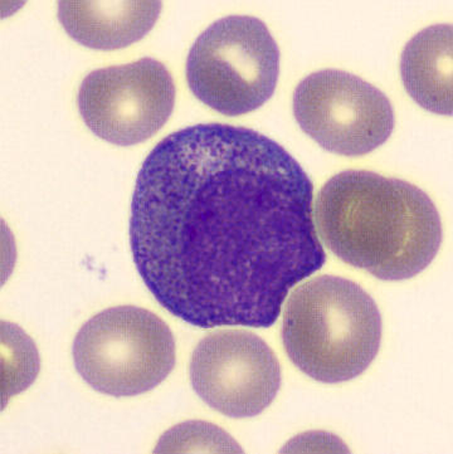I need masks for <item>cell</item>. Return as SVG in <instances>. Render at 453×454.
Instances as JSON below:
<instances>
[{
	"instance_id": "cell-4",
	"label": "cell",
	"mask_w": 453,
	"mask_h": 454,
	"mask_svg": "<svg viewBox=\"0 0 453 454\" xmlns=\"http://www.w3.org/2000/svg\"><path fill=\"white\" fill-rule=\"evenodd\" d=\"M74 368L96 392L124 398L157 387L176 365V341L157 315L135 306L104 309L74 341Z\"/></svg>"
},
{
	"instance_id": "cell-10",
	"label": "cell",
	"mask_w": 453,
	"mask_h": 454,
	"mask_svg": "<svg viewBox=\"0 0 453 454\" xmlns=\"http://www.w3.org/2000/svg\"><path fill=\"white\" fill-rule=\"evenodd\" d=\"M452 26L427 27L404 47L401 74L410 98L419 106L451 116L452 104Z\"/></svg>"
},
{
	"instance_id": "cell-11",
	"label": "cell",
	"mask_w": 453,
	"mask_h": 454,
	"mask_svg": "<svg viewBox=\"0 0 453 454\" xmlns=\"http://www.w3.org/2000/svg\"><path fill=\"white\" fill-rule=\"evenodd\" d=\"M157 452H242L218 427L203 422L180 424L161 438Z\"/></svg>"
},
{
	"instance_id": "cell-8",
	"label": "cell",
	"mask_w": 453,
	"mask_h": 454,
	"mask_svg": "<svg viewBox=\"0 0 453 454\" xmlns=\"http://www.w3.org/2000/svg\"><path fill=\"white\" fill-rule=\"evenodd\" d=\"M194 392L223 416L256 417L275 401L281 368L272 348L256 333L221 330L197 345L191 360Z\"/></svg>"
},
{
	"instance_id": "cell-1",
	"label": "cell",
	"mask_w": 453,
	"mask_h": 454,
	"mask_svg": "<svg viewBox=\"0 0 453 454\" xmlns=\"http://www.w3.org/2000/svg\"><path fill=\"white\" fill-rule=\"evenodd\" d=\"M314 186L260 132L199 123L165 137L137 174L131 254L155 300L191 326L266 329L326 262Z\"/></svg>"
},
{
	"instance_id": "cell-5",
	"label": "cell",
	"mask_w": 453,
	"mask_h": 454,
	"mask_svg": "<svg viewBox=\"0 0 453 454\" xmlns=\"http://www.w3.org/2000/svg\"><path fill=\"white\" fill-rule=\"evenodd\" d=\"M280 50L262 20L230 16L211 24L187 59L189 89L226 116L252 113L274 95Z\"/></svg>"
},
{
	"instance_id": "cell-7",
	"label": "cell",
	"mask_w": 453,
	"mask_h": 454,
	"mask_svg": "<svg viewBox=\"0 0 453 454\" xmlns=\"http://www.w3.org/2000/svg\"><path fill=\"white\" fill-rule=\"evenodd\" d=\"M77 104L92 134L113 145L133 146L154 137L172 116L176 85L163 63L144 57L87 74Z\"/></svg>"
},
{
	"instance_id": "cell-3",
	"label": "cell",
	"mask_w": 453,
	"mask_h": 454,
	"mask_svg": "<svg viewBox=\"0 0 453 454\" xmlns=\"http://www.w3.org/2000/svg\"><path fill=\"white\" fill-rule=\"evenodd\" d=\"M282 341L291 362L308 377L344 383L374 362L382 341V316L355 282L320 276L291 293Z\"/></svg>"
},
{
	"instance_id": "cell-9",
	"label": "cell",
	"mask_w": 453,
	"mask_h": 454,
	"mask_svg": "<svg viewBox=\"0 0 453 454\" xmlns=\"http://www.w3.org/2000/svg\"><path fill=\"white\" fill-rule=\"evenodd\" d=\"M160 2L76 0L59 3V20L74 41L91 50H121L145 37L160 16Z\"/></svg>"
},
{
	"instance_id": "cell-2",
	"label": "cell",
	"mask_w": 453,
	"mask_h": 454,
	"mask_svg": "<svg viewBox=\"0 0 453 454\" xmlns=\"http://www.w3.org/2000/svg\"><path fill=\"white\" fill-rule=\"evenodd\" d=\"M316 222L345 263L383 281H404L432 263L442 243L436 206L418 186L373 171L347 170L321 188Z\"/></svg>"
},
{
	"instance_id": "cell-6",
	"label": "cell",
	"mask_w": 453,
	"mask_h": 454,
	"mask_svg": "<svg viewBox=\"0 0 453 454\" xmlns=\"http://www.w3.org/2000/svg\"><path fill=\"white\" fill-rule=\"evenodd\" d=\"M293 114L305 134L334 154H369L391 137V101L367 81L340 70L314 72L297 85Z\"/></svg>"
}]
</instances>
